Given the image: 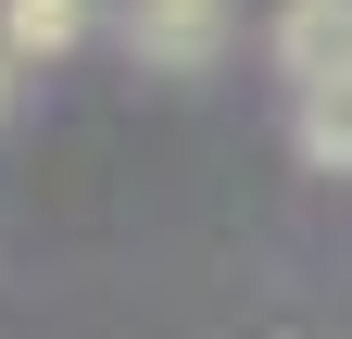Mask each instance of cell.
<instances>
[{"label": "cell", "instance_id": "obj_1", "mask_svg": "<svg viewBox=\"0 0 352 339\" xmlns=\"http://www.w3.org/2000/svg\"><path fill=\"white\" fill-rule=\"evenodd\" d=\"M227 0H126V51H139L151 75H201L214 51H227Z\"/></svg>", "mask_w": 352, "mask_h": 339}, {"label": "cell", "instance_id": "obj_2", "mask_svg": "<svg viewBox=\"0 0 352 339\" xmlns=\"http://www.w3.org/2000/svg\"><path fill=\"white\" fill-rule=\"evenodd\" d=\"M277 75L289 89L352 75V0H277Z\"/></svg>", "mask_w": 352, "mask_h": 339}, {"label": "cell", "instance_id": "obj_3", "mask_svg": "<svg viewBox=\"0 0 352 339\" xmlns=\"http://www.w3.org/2000/svg\"><path fill=\"white\" fill-rule=\"evenodd\" d=\"M302 163H315V176H352V75L302 89Z\"/></svg>", "mask_w": 352, "mask_h": 339}, {"label": "cell", "instance_id": "obj_4", "mask_svg": "<svg viewBox=\"0 0 352 339\" xmlns=\"http://www.w3.org/2000/svg\"><path fill=\"white\" fill-rule=\"evenodd\" d=\"M0 38H13L25 63H51V51L88 38V0H0Z\"/></svg>", "mask_w": 352, "mask_h": 339}, {"label": "cell", "instance_id": "obj_5", "mask_svg": "<svg viewBox=\"0 0 352 339\" xmlns=\"http://www.w3.org/2000/svg\"><path fill=\"white\" fill-rule=\"evenodd\" d=\"M13 75H25V51H13V38H0V113H13Z\"/></svg>", "mask_w": 352, "mask_h": 339}]
</instances>
